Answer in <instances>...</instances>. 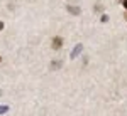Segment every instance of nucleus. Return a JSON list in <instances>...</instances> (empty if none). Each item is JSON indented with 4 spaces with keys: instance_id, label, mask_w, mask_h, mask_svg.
<instances>
[{
    "instance_id": "f257e3e1",
    "label": "nucleus",
    "mask_w": 127,
    "mask_h": 116,
    "mask_svg": "<svg viewBox=\"0 0 127 116\" xmlns=\"http://www.w3.org/2000/svg\"><path fill=\"white\" fill-rule=\"evenodd\" d=\"M61 42H63V40H61V37H56L54 40H53V47H54V49H59V47H61Z\"/></svg>"
},
{
    "instance_id": "f03ea898",
    "label": "nucleus",
    "mask_w": 127,
    "mask_h": 116,
    "mask_svg": "<svg viewBox=\"0 0 127 116\" xmlns=\"http://www.w3.org/2000/svg\"><path fill=\"white\" fill-rule=\"evenodd\" d=\"M80 52H81V46H78V47L71 52V57H75V56H76V54H80Z\"/></svg>"
},
{
    "instance_id": "7ed1b4c3",
    "label": "nucleus",
    "mask_w": 127,
    "mask_h": 116,
    "mask_svg": "<svg viewBox=\"0 0 127 116\" xmlns=\"http://www.w3.org/2000/svg\"><path fill=\"white\" fill-rule=\"evenodd\" d=\"M7 109H9V108H7V106H0V113H5Z\"/></svg>"
},
{
    "instance_id": "20e7f679",
    "label": "nucleus",
    "mask_w": 127,
    "mask_h": 116,
    "mask_svg": "<svg viewBox=\"0 0 127 116\" xmlns=\"http://www.w3.org/2000/svg\"><path fill=\"white\" fill-rule=\"evenodd\" d=\"M69 10H71L73 14H78V12H80V9H73V7H69Z\"/></svg>"
},
{
    "instance_id": "39448f33",
    "label": "nucleus",
    "mask_w": 127,
    "mask_h": 116,
    "mask_svg": "<svg viewBox=\"0 0 127 116\" xmlns=\"http://www.w3.org/2000/svg\"><path fill=\"white\" fill-rule=\"evenodd\" d=\"M3 29V22H0V30Z\"/></svg>"
},
{
    "instance_id": "423d86ee",
    "label": "nucleus",
    "mask_w": 127,
    "mask_h": 116,
    "mask_svg": "<svg viewBox=\"0 0 127 116\" xmlns=\"http://www.w3.org/2000/svg\"><path fill=\"white\" fill-rule=\"evenodd\" d=\"M124 7H126V9H127V0H124Z\"/></svg>"
},
{
    "instance_id": "0eeeda50",
    "label": "nucleus",
    "mask_w": 127,
    "mask_h": 116,
    "mask_svg": "<svg viewBox=\"0 0 127 116\" xmlns=\"http://www.w3.org/2000/svg\"><path fill=\"white\" fill-rule=\"evenodd\" d=\"M0 61H2V57H0Z\"/></svg>"
}]
</instances>
